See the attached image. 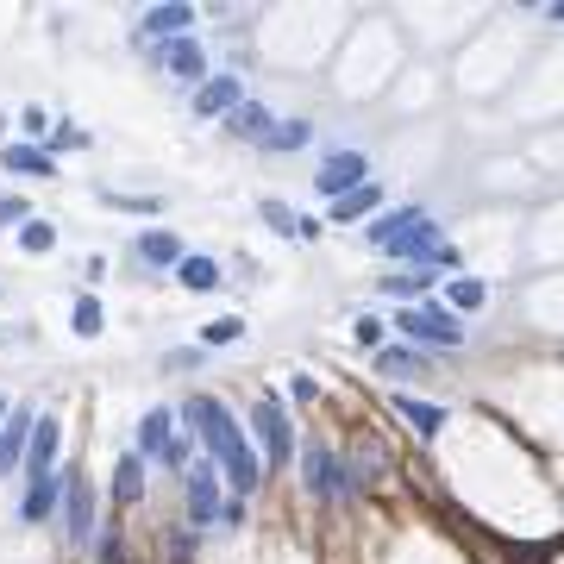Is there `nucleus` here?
<instances>
[{"label":"nucleus","instance_id":"58836bf2","mask_svg":"<svg viewBox=\"0 0 564 564\" xmlns=\"http://www.w3.org/2000/svg\"><path fill=\"white\" fill-rule=\"evenodd\" d=\"M101 564H126V546H120V533H107V539H101Z\"/></svg>","mask_w":564,"mask_h":564},{"label":"nucleus","instance_id":"a211bd4d","mask_svg":"<svg viewBox=\"0 0 564 564\" xmlns=\"http://www.w3.org/2000/svg\"><path fill=\"white\" fill-rule=\"evenodd\" d=\"M176 439V427H170V408H151L145 420H138V458H163V445Z\"/></svg>","mask_w":564,"mask_h":564},{"label":"nucleus","instance_id":"7c9ffc66","mask_svg":"<svg viewBox=\"0 0 564 564\" xmlns=\"http://www.w3.org/2000/svg\"><path fill=\"white\" fill-rule=\"evenodd\" d=\"M157 464H170V470H188V464H195V445H188V439L176 433L170 445H163V458H157Z\"/></svg>","mask_w":564,"mask_h":564},{"label":"nucleus","instance_id":"f704fd0d","mask_svg":"<svg viewBox=\"0 0 564 564\" xmlns=\"http://www.w3.org/2000/svg\"><path fill=\"white\" fill-rule=\"evenodd\" d=\"M195 364H207L201 345H176V351H170V370H195Z\"/></svg>","mask_w":564,"mask_h":564},{"label":"nucleus","instance_id":"4468645a","mask_svg":"<svg viewBox=\"0 0 564 564\" xmlns=\"http://www.w3.org/2000/svg\"><path fill=\"white\" fill-rule=\"evenodd\" d=\"M188 26H195V7H182V0H176V7H151L138 32L163 44V38H188Z\"/></svg>","mask_w":564,"mask_h":564},{"label":"nucleus","instance_id":"393cba45","mask_svg":"<svg viewBox=\"0 0 564 564\" xmlns=\"http://www.w3.org/2000/svg\"><path fill=\"white\" fill-rule=\"evenodd\" d=\"M182 282H188V289H214V282H220V264H214V257H182Z\"/></svg>","mask_w":564,"mask_h":564},{"label":"nucleus","instance_id":"423d86ee","mask_svg":"<svg viewBox=\"0 0 564 564\" xmlns=\"http://www.w3.org/2000/svg\"><path fill=\"white\" fill-rule=\"evenodd\" d=\"M188 521H195V527L220 521V470H214V458L188 464Z\"/></svg>","mask_w":564,"mask_h":564},{"label":"nucleus","instance_id":"9d476101","mask_svg":"<svg viewBox=\"0 0 564 564\" xmlns=\"http://www.w3.org/2000/svg\"><path fill=\"white\" fill-rule=\"evenodd\" d=\"M151 63H157V69H170V76H182V82H195V76H207V51H201L195 38H163Z\"/></svg>","mask_w":564,"mask_h":564},{"label":"nucleus","instance_id":"2eb2a0df","mask_svg":"<svg viewBox=\"0 0 564 564\" xmlns=\"http://www.w3.org/2000/svg\"><path fill=\"white\" fill-rule=\"evenodd\" d=\"M63 483H69V477H57V470H51V477H38V483H26V502H19V521H44V514H51V508L63 502Z\"/></svg>","mask_w":564,"mask_h":564},{"label":"nucleus","instance_id":"412c9836","mask_svg":"<svg viewBox=\"0 0 564 564\" xmlns=\"http://www.w3.org/2000/svg\"><path fill=\"white\" fill-rule=\"evenodd\" d=\"M138 257H145V264H182V239L176 232H145V239H138Z\"/></svg>","mask_w":564,"mask_h":564},{"label":"nucleus","instance_id":"ddd939ff","mask_svg":"<svg viewBox=\"0 0 564 564\" xmlns=\"http://www.w3.org/2000/svg\"><path fill=\"white\" fill-rule=\"evenodd\" d=\"M0 163H7L13 176H57V157L44 145H26V138H13V145L0 151Z\"/></svg>","mask_w":564,"mask_h":564},{"label":"nucleus","instance_id":"a878e982","mask_svg":"<svg viewBox=\"0 0 564 564\" xmlns=\"http://www.w3.org/2000/svg\"><path fill=\"white\" fill-rule=\"evenodd\" d=\"M295 145H308V126H301V120H282V126H270V138H264V151H295Z\"/></svg>","mask_w":564,"mask_h":564},{"label":"nucleus","instance_id":"7ed1b4c3","mask_svg":"<svg viewBox=\"0 0 564 564\" xmlns=\"http://www.w3.org/2000/svg\"><path fill=\"white\" fill-rule=\"evenodd\" d=\"M395 264H414V270H439V251H445V239H439V226L433 220H414L408 232H395V239L383 245Z\"/></svg>","mask_w":564,"mask_h":564},{"label":"nucleus","instance_id":"dca6fc26","mask_svg":"<svg viewBox=\"0 0 564 564\" xmlns=\"http://www.w3.org/2000/svg\"><path fill=\"white\" fill-rule=\"evenodd\" d=\"M370 207H383V188H376V182H358L351 195L333 201V220H339V226H358V220H370Z\"/></svg>","mask_w":564,"mask_h":564},{"label":"nucleus","instance_id":"2f4dec72","mask_svg":"<svg viewBox=\"0 0 564 564\" xmlns=\"http://www.w3.org/2000/svg\"><path fill=\"white\" fill-rule=\"evenodd\" d=\"M32 220V201L26 195H7V201H0V226H26Z\"/></svg>","mask_w":564,"mask_h":564},{"label":"nucleus","instance_id":"cd10ccee","mask_svg":"<svg viewBox=\"0 0 564 564\" xmlns=\"http://www.w3.org/2000/svg\"><path fill=\"white\" fill-rule=\"evenodd\" d=\"M383 289H389V295H427V289H433V270H402V276H389Z\"/></svg>","mask_w":564,"mask_h":564},{"label":"nucleus","instance_id":"f8f14e48","mask_svg":"<svg viewBox=\"0 0 564 564\" xmlns=\"http://www.w3.org/2000/svg\"><path fill=\"white\" fill-rule=\"evenodd\" d=\"M51 464H57V420H44L38 414V427H32V445H26V477L38 483V477H51Z\"/></svg>","mask_w":564,"mask_h":564},{"label":"nucleus","instance_id":"4be33fe9","mask_svg":"<svg viewBox=\"0 0 564 564\" xmlns=\"http://www.w3.org/2000/svg\"><path fill=\"white\" fill-rule=\"evenodd\" d=\"M270 107H257V101H239V113H232V132H245V138H270Z\"/></svg>","mask_w":564,"mask_h":564},{"label":"nucleus","instance_id":"6ab92c4d","mask_svg":"<svg viewBox=\"0 0 564 564\" xmlns=\"http://www.w3.org/2000/svg\"><path fill=\"white\" fill-rule=\"evenodd\" d=\"M395 408H402V420H408V427H414L420 439H433V433L445 427V408H433V402H420V395H402V402H395Z\"/></svg>","mask_w":564,"mask_h":564},{"label":"nucleus","instance_id":"20e7f679","mask_svg":"<svg viewBox=\"0 0 564 564\" xmlns=\"http://www.w3.org/2000/svg\"><path fill=\"white\" fill-rule=\"evenodd\" d=\"M395 326H402L414 345H445V351L464 339V326L452 314H439V308H402V314H395Z\"/></svg>","mask_w":564,"mask_h":564},{"label":"nucleus","instance_id":"f3484780","mask_svg":"<svg viewBox=\"0 0 564 564\" xmlns=\"http://www.w3.org/2000/svg\"><path fill=\"white\" fill-rule=\"evenodd\" d=\"M138 496H145V458H138V452H126L120 464H113V502H120V508H132Z\"/></svg>","mask_w":564,"mask_h":564},{"label":"nucleus","instance_id":"f257e3e1","mask_svg":"<svg viewBox=\"0 0 564 564\" xmlns=\"http://www.w3.org/2000/svg\"><path fill=\"white\" fill-rule=\"evenodd\" d=\"M182 420L207 439V452H214V470H226V483L239 489H257V477H264V464H257V445H245L239 420H232L220 402H207V395H195V402H182Z\"/></svg>","mask_w":564,"mask_h":564},{"label":"nucleus","instance_id":"c85d7f7f","mask_svg":"<svg viewBox=\"0 0 564 564\" xmlns=\"http://www.w3.org/2000/svg\"><path fill=\"white\" fill-rule=\"evenodd\" d=\"M19 245H26V251H51L57 245V226L51 220H26V226H19Z\"/></svg>","mask_w":564,"mask_h":564},{"label":"nucleus","instance_id":"aec40b11","mask_svg":"<svg viewBox=\"0 0 564 564\" xmlns=\"http://www.w3.org/2000/svg\"><path fill=\"white\" fill-rule=\"evenodd\" d=\"M376 370H389V376H427V358H420L414 345H383V351H376Z\"/></svg>","mask_w":564,"mask_h":564},{"label":"nucleus","instance_id":"9b49d317","mask_svg":"<svg viewBox=\"0 0 564 564\" xmlns=\"http://www.w3.org/2000/svg\"><path fill=\"white\" fill-rule=\"evenodd\" d=\"M32 427H38V414H32V408H19V414H7V427H0V477H13V470L26 464V445H32Z\"/></svg>","mask_w":564,"mask_h":564},{"label":"nucleus","instance_id":"b1692460","mask_svg":"<svg viewBox=\"0 0 564 564\" xmlns=\"http://www.w3.org/2000/svg\"><path fill=\"white\" fill-rule=\"evenodd\" d=\"M445 295H452V308H458V314H477L483 301H489V289H483L477 276H458V282H452V289H445Z\"/></svg>","mask_w":564,"mask_h":564},{"label":"nucleus","instance_id":"72a5a7b5","mask_svg":"<svg viewBox=\"0 0 564 564\" xmlns=\"http://www.w3.org/2000/svg\"><path fill=\"white\" fill-rule=\"evenodd\" d=\"M107 207H126V214H157V195H107Z\"/></svg>","mask_w":564,"mask_h":564},{"label":"nucleus","instance_id":"ea45409f","mask_svg":"<svg viewBox=\"0 0 564 564\" xmlns=\"http://www.w3.org/2000/svg\"><path fill=\"white\" fill-rule=\"evenodd\" d=\"M289 395H295V402H314V395H320V383H314V376H295V383H289Z\"/></svg>","mask_w":564,"mask_h":564},{"label":"nucleus","instance_id":"bb28decb","mask_svg":"<svg viewBox=\"0 0 564 564\" xmlns=\"http://www.w3.org/2000/svg\"><path fill=\"white\" fill-rule=\"evenodd\" d=\"M351 477L376 483V477H383V452H376V445H358V452H351Z\"/></svg>","mask_w":564,"mask_h":564},{"label":"nucleus","instance_id":"0eeeda50","mask_svg":"<svg viewBox=\"0 0 564 564\" xmlns=\"http://www.w3.org/2000/svg\"><path fill=\"white\" fill-rule=\"evenodd\" d=\"M358 182H370V163L358 157V151H339V157H326L320 163V176H314V188L326 201H339V195H351Z\"/></svg>","mask_w":564,"mask_h":564},{"label":"nucleus","instance_id":"473e14b6","mask_svg":"<svg viewBox=\"0 0 564 564\" xmlns=\"http://www.w3.org/2000/svg\"><path fill=\"white\" fill-rule=\"evenodd\" d=\"M264 214V226H276V232H295V214H289V201H264L257 207Z\"/></svg>","mask_w":564,"mask_h":564},{"label":"nucleus","instance_id":"c9c22d12","mask_svg":"<svg viewBox=\"0 0 564 564\" xmlns=\"http://www.w3.org/2000/svg\"><path fill=\"white\" fill-rule=\"evenodd\" d=\"M239 333H245L239 320H214V326H207V345H226V339H239Z\"/></svg>","mask_w":564,"mask_h":564},{"label":"nucleus","instance_id":"39448f33","mask_svg":"<svg viewBox=\"0 0 564 564\" xmlns=\"http://www.w3.org/2000/svg\"><path fill=\"white\" fill-rule=\"evenodd\" d=\"M339 464H345V458L333 452V445H320V439L308 445V458H301V477H308V496H314L320 508H333V502H339V489H345V483H339Z\"/></svg>","mask_w":564,"mask_h":564},{"label":"nucleus","instance_id":"4c0bfd02","mask_svg":"<svg viewBox=\"0 0 564 564\" xmlns=\"http://www.w3.org/2000/svg\"><path fill=\"white\" fill-rule=\"evenodd\" d=\"M358 345H383V320H376V314L358 320Z\"/></svg>","mask_w":564,"mask_h":564},{"label":"nucleus","instance_id":"c756f323","mask_svg":"<svg viewBox=\"0 0 564 564\" xmlns=\"http://www.w3.org/2000/svg\"><path fill=\"white\" fill-rule=\"evenodd\" d=\"M76 333H82V339L101 333V301H94V295H82V301H76Z\"/></svg>","mask_w":564,"mask_h":564},{"label":"nucleus","instance_id":"1a4fd4ad","mask_svg":"<svg viewBox=\"0 0 564 564\" xmlns=\"http://www.w3.org/2000/svg\"><path fill=\"white\" fill-rule=\"evenodd\" d=\"M239 101H245L239 76H207L201 94H195V113H201V120H232V113H239Z\"/></svg>","mask_w":564,"mask_h":564},{"label":"nucleus","instance_id":"a19ab883","mask_svg":"<svg viewBox=\"0 0 564 564\" xmlns=\"http://www.w3.org/2000/svg\"><path fill=\"white\" fill-rule=\"evenodd\" d=\"M170 546V564H188V533H176V539H163Z\"/></svg>","mask_w":564,"mask_h":564},{"label":"nucleus","instance_id":"5701e85b","mask_svg":"<svg viewBox=\"0 0 564 564\" xmlns=\"http://www.w3.org/2000/svg\"><path fill=\"white\" fill-rule=\"evenodd\" d=\"M414 220H427V214H420V207H395V214H383V220H370V239H376V245H389L395 232H408Z\"/></svg>","mask_w":564,"mask_h":564},{"label":"nucleus","instance_id":"6e6552de","mask_svg":"<svg viewBox=\"0 0 564 564\" xmlns=\"http://www.w3.org/2000/svg\"><path fill=\"white\" fill-rule=\"evenodd\" d=\"M63 527H69V539H94V489H88V477L82 470H69V483H63Z\"/></svg>","mask_w":564,"mask_h":564},{"label":"nucleus","instance_id":"f03ea898","mask_svg":"<svg viewBox=\"0 0 564 564\" xmlns=\"http://www.w3.org/2000/svg\"><path fill=\"white\" fill-rule=\"evenodd\" d=\"M251 433H257V464L282 470V464L295 458V427H289V414H282V402H276V395L251 408Z\"/></svg>","mask_w":564,"mask_h":564},{"label":"nucleus","instance_id":"e433bc0d","mask_svg":"<svg viewBox=\"0 0 564 564\" xmlns=\"http://www.w3.org/2000/svg\"><path fill=\"white\" fill-rule=\"evenodd\" d=\"M69 145H82V132H76V126H69V120H63V126L51 132V145H44V151H69Z\"/></svg>","mask_w":564,"mask_h":564},{"label":"nucleus","instance_id":"79ce46f5","mask_svg":"<svg viewBox=\"0 0 564 564\" xmlns=\"http://www.w3.org/2000/svg\"><path fill=\"white\" fill-rule=\"evenodd\" d=\"M0 427H7V402H0Z\"/></svg>","mask_w":564,"mask_h":564}]
</instances>
